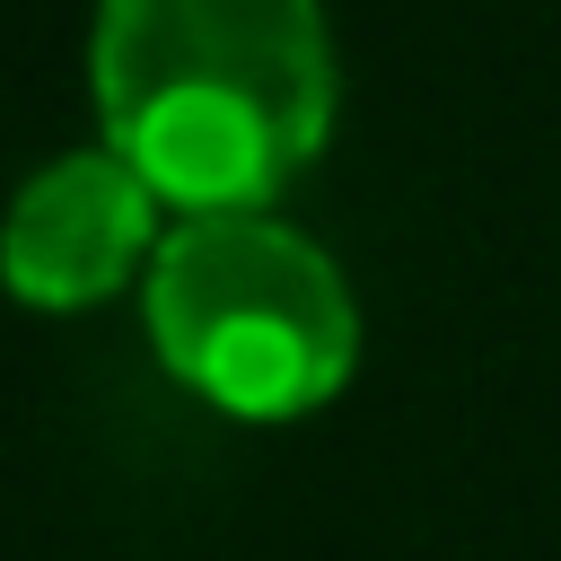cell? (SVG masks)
<instances>
[{
    "label": "cell",
    "mask_w": 561,
    "mask_h": 561,
    "mask_svg": "<svg viewBox=\"0 0 561 561\" xmlns=\"http://www.w3.org/2000/svg\"><path fill=\"white\" fill-rule=\"evenodd\" d=\"M105 149L158 202L263 210L333 131V35L316 0H96Z\"/></svg>",
    "instance_id": "cell-1"
},
{
    "label": "cell",
    "mask_w": 561,
    "mask_h": 561,
    "mask_svg": "<svg viewBox=\"0 0 561 561\" xmlns=\"http://www.w3.org/2000/svg\"><path fill=\"white\" fill-rule=\"evenodd\" d=\"M158 359L237 421L316 412L359 359L351 280L272 210H193L149 254Z\"/></svg>",
    "instance_id": "cell-2"
},
{
    "label": "cell",
    "mask_w": 561,
    "mask_h": 561,
    "mask_svg": "<svg viewBox=\"0 0 561 561\" xmlns=\"http://www.w3.org/2000/svg\"><path fill=\"white\" fill-rule=\"evenodd\" d=\"M158 254V193L123 149L44 158L0 210V280L26 307H96Z\"/></svg>",
    "instance_id": "cell-3"
}]
</instances>
